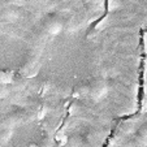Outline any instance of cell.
Listing matches in <instances>:
<instances>
[{
    "mask_svg": "<svg viewBox=\"0 0 147 147\" xmlns=\"http://www.w3.org/2000/svg\"><path fill=\"white\" fill-rule=\"evenodd\" d=\"M107 94V83L103 80H95L87 86V95L95 100H100Z\"/></svg>",
    "mask_w": 147,
    "mask_h": 147,
    "instance_id": "obj_1",
    "label": "cell"
},
{
    "mask_svg": "<svg viewBox=\"0 0 147 147\" xmlns=\"http://www.w3.org/2000/svg\"><path fill=\"white\" fill-rule=\"evenodd\" d=\"M13 81V72L7 69H0V83L8 85Z\"/></svg>",
    "mask_w": 147,
    "mask_h": 147,
    "instance_id": "obj_2",
    "label": "cell"
},
{
    "mask_svg": "<svg viewBox=\"0 0 147 147\" xmlns=\"http://www.w3.org/2000/svg\"><path fill=\"white\" fill-rule=\"evenodd\" d=\"M61 29H63V26H61V24L57 22V21H53V22L51 24L50 26H48V31H50L51 34H57V33H60Z\"/></svg>",
    "mask_w": 147,
    "mask_h": 147,
    "instance_id": "obj_3",
    "label": "cell"
},
{
    "mask_svg": "<svg viewBox=\"0 0 147 147\" xmlns=\"http://www.w3.org/2000/svg\"><path fill=\"white\" fill-rule=\"evenodd\" d=\"M138 136H139V139H141L143 143L147 144V125H143L138 131Z\"/></svg>",
    "mask_w": 147,
    "mask_h": 147,
    "instance_id": "obj_4",
    "label": "cell"
}]
</instances>
